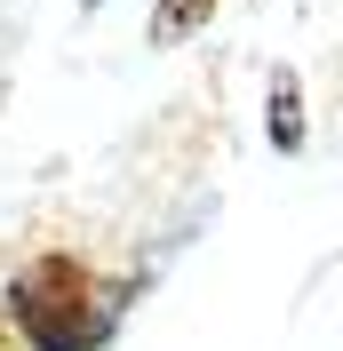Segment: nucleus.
<instances>
[{
	"label": "nucleus",
	"mask_w": 343,
	"mask_h": 351,
	"mask_svg": "<svg viewBox=\"0 0 343 351\" xmlns=\"http://www.w3.org/2000/svg\"><path fill=\"white\" fill-rule=\"evenodd\" d=\"M120 287L96 280L80 256H32L0 295V319L16 328L24 351H96L120 328Z\"/></svg>",
	"instance_id": "obj_1"
},
{
	"label": "nucleus",
	"mask_w": 343,
	"mask_h": 351,
	"mask_svg": "<svg viewBox=\"0 0 343 351\" xmlns=\"http://www.w3.org/2000/svg\"><path fill=\"white\" fill-rule=\"evenodd\" d=\"M208 8H215V0H160V16H152V40H160V48H176L192 24H208Z\"/></svg>",
	"instance_id": "obj_2"
},
{
	"label": "nucleus",
	"mask_w": 343,
	"mask_h": 351,
	"mask_svg": "<svg viewBox=\"0 0 343 351\" xmlns=\"http://www.w3.org/2000/svg\"><path fill=\"white\" fill-rule=\"evenodd\" d=\"M279 144H296V80H279Z\"/></svg>",
	"instance_id": "obj_3"
},
{
	"label": "nucleus",
	"mask_w": 343,
	"mask_h": 351,
	"mask_svg": "<svg viewBox=\"0 0 343 351\" xmlns=\"http://www.w3.org/2000/svg\"><path fill=\"white\" fill-rule=\"evenodd\" d=\"M0 351H24V343H16V328H8V319H0Z\"/></svg>",
	"instance_id": "obj_4"
},
{
	"label": "nucleus",
	"mask_w": 343,
	"mask_h": 351,
	"mask_svg": "<svg viewBox=\"0 0 343 351\" xmlns=\"http://www.w3.org/2000/svg\"><path fill=\"white\" fill-rule=\"evenodd\" d=\"M88 8H96V0H88Z\"/></svg>",
	"instance_id": "obj_5"
}]
</instances>
